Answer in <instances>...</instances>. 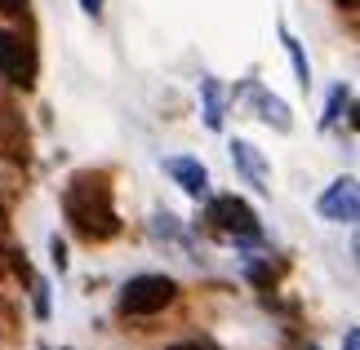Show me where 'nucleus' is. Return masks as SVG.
Returning a JSON list of instances; mask_svg holds the SVG:
<instances>
[{"label":"nucleus","mask_w":360,"mask_h":350,"mask_svg":"<svg viewBox=\"0 0 360 350\" xmlns=\"http://www.w3.org/2000/svg\"><path fill=\"white\" fill-rule=\"evenodd\" d=\"M63 213L80 240H112L120 231V217L112 204V182L103 173H76L63 195Z\"/></svg>","instance_id":"1"},{"label":"nucleus","mask_w":360,"mask_h":350,"mask_svg":"<svg viewBox=\"0 0 360 350\" xmlns=\"http://www.w3.org/2000/svg\"><path fill=\"white\" fill-rule=\"evenodd\" d=\"M174 292H178V284L169 275H134L120 288V311L124 315H156L174 302Z\"/></svg>","instance_id":"2"},{"label":"nucleus","mask_w":360,"mask_h":350,"mask_svg":"<svg viewBox=\"0 0 360 350\" xmlns=\"http://www.w3.org/2000/svg\"><path fill=\"white\" fill-rule=\"evenodd\" d=\"M0 76L13 80V85H22V89L36 85V53L13 32H0Z\"/></svg>","instance_id":"3"},{"label":"nucleus","mask_w":360,"mask_h":350,"mask_svg":"<svg viewBox=\"0 0 360 350\" xmlns=\"http://www.w3.org/2000/svg\"><path fill=\"white\" fill-rule=\"evenodd\" d=\"M210 222H214L218 231L249 235V240L258 235V217H254V208H249L245 200H236V195H218V200H210Z\"/></svg>","instance_id":"4"},{"label":"nucleus","mask_w":360,"mask_h":350,"mask_svg":"<svg viewBox=\"0 0 360 350\" xmlns=\"http://www.w3.org/2000/svg\"><path fill=\"white\" fill-rule=\"evenodd\" d=\"M356 213H360L356 182L352 177H338L334 187L321 195V217H329V222H356Z\"/></svg>","instance_id":"5"},{"label":"nucleus","mask_w":360,"mask_h":350,"mask_svg":"<svg viewBox=\"0 0 360 350\" xmlns=\"http://www.w3.org/2000/svg\"><path fill=\"white\" fill-rule=\"evenodd\" d=\"M165 173H169L187 195H196V200H200L205 191H210V173H205V164H196V160L174 156V160H165Z\"/></svg>","instance_id":"6"},{"label":"nucleus","mask_w":360,"mask_h":350,"mask_svg":"<svg viewBox=\"0 0 360 350\" xmlns=\"http://www.w3.org/2000/svg\"><path fill=\"white\" fill-rule=\"evenodd\" d=\"M231 160H236V169H240L249 182H254L258 191H267V187H271V182H267V164H262V156H258V151L249 147V142H231Z\"/></svg>","instance_id":"7"},{"label":"nucleus","mask_w":360,"mask_h":350,"mask_svg":"<svg viewBox=\"0 0 360 350\" xmlns=\"http://www.w3.org/2000/svg\"><path fill=\"white\" fill-rule=\"evenodd\" d=\"M249 93L258 97V107H262V120H267V124H276V129H289V124H294V120H289V111H285V102H281V97H267V93H258L254 85H249Z\"/></svg>","instance_id":"8"},{"label":"nucleus","mask_w":360,"mask_h":350,"mask_svg":"<svg viewBox=\"0 0 360 350\" xmlns=\"http://www.w3.org/2000/svg\"><path fill=\"white\" fill-rule=\"evenodd\" d=\"M205 97H210V111H205V120H210V129H218V124H223V111H218V89L205 85Z\"/></svg>","instance_id":"9"},{"label":"nucleus","mask_w":360,"mask_h":350,"mask_svg":"<svg viewBox=\"0 0 360 350\" xmlns=\"http://www.w3.org/2000/svg\"><path fill=\"white\" fill-rule=\"evenodd\" d=\"M285 49H289V53H294V67H298V80H302V85H307V58H302V49H298V40H289V36H285Z\"/></svg>","instance_id":"10"},{"label":"nucleus","mask_w":360,"mask_h":350,"mask_svg":"<svg viewBox=\"0 0 360 350\" xmlns=\"http://www.w3.org/2000/svg\"><path fill=\"white\" fill-rule=\"evenodd\" d=\"M49 253H53V266L63 271V266H67V248H63V240H53V244H49Z\"/></svg>","instance_id":"11"},{"label":"nucleus","mask_w":360,"mask_h":350,"mask_svg":"<svg viewBox=\"0 0 360 350\" xmlns=\"http://www.w3.org/2000/svg\"><path fill=\"white\" fill-rule=\"evenodd\" d=\"M0 9H5V13H9V18H18V13L27 9V0H0Z\"/></svg>","instance_id":"12"},{"label":"nucleus","mask_w":360,"mask_h":350,"mask_svg":"<svg viewBox=\"0 0 360 350\" xmlns=\"http://www.w3.org/2000/svg\"><path fill=\"white\" fill-rule=\"evenodd\" d=\"M80 9H85V13H98V9H103V0H80Z\"/></svg>","instance_id":"13"},{"label":"nucleus","mask_w":360,"mask_h":350,"mask_svg":"<svg viewBox=\"0 0 360 350\" xmlns=\"http://www.w3.org/2000/svg\"><path fill=\"white\" fill-rule=\"evenodd\" d=\"M174 350H214V346H205V342H187V346H174Z\"/></svg>","instance_id":"14"},{"label":"nucleus","mask_w":360,"mask_h":350,"mask_svg":"<svg viewBox=\"0 0 360 350\" xmlns=\"http://www.w3.org/2000/svg\"><path fill=\"white\" fill-rule=\"evenodd\" d=\"M347 350H360V332H356V328L347 332Z\"/></svg>","instance_id":"15"},{"label":"nucleus","mask_w":360,"mask_h":350,"mask_svg":"<svg viewBox=\"0 0 360 350\" xmlns=\"http://www.w3.org/2000/svg\"><path fill=\"white\" fill-rule=\"evenodd\" d=\"M338 5H342V9H356V5H360V0H338Z\"/></svg>","instance_id":"16"}]
</instances>
